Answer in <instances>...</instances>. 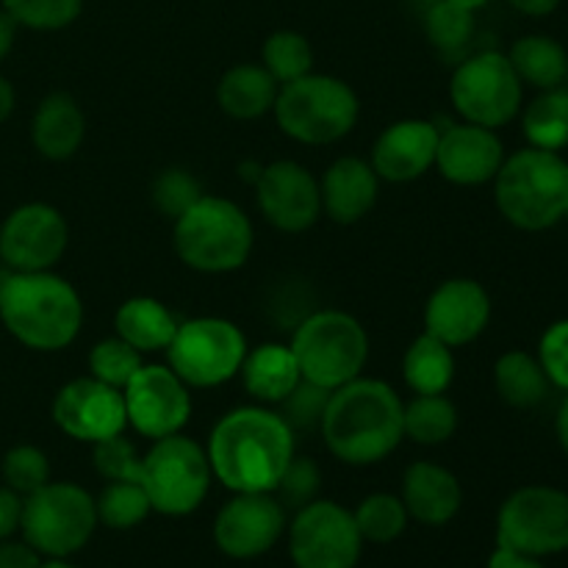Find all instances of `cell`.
Returning <instances> with one entry per match:
<instances>
[{
  "instance_id": "cell-18",
  "label": "cell",
  "mask_w": 568,
  "mask_h": 568,
  "mask_svg": "<svg viewBox=\"0 0 568 568\" xmlns=\"http://www.w3.org/2000/svg\"><path fill=\"white\" fill-rule=\"evenodd\" d=\"M286 530V510L275 494H233L214 521V541L227 558L266 555Z\"/></svg>"
},
{
  "instance_id": "cell-6",
  "label": "cell",
  "mask_w": 568,
  "mask_h": 568,
  "mask_svg": "<svg viewBox=\"0 0 568 568\" xmlns=\"http://www.w3.org/2000/svg\"><path fill=\"white\" fill-rule=\"evenodd\" d=\"M277 128L308 148L336 144L355 128L361 114L358 94L336 75H308L283 83L275 100Z\"/></svg>"
},
{
  "instance_id": "cell-47",
  "label": "cell",
  "mask_w": 568,
  "mask_h": 568,
  "mask_svg": "<svg viewBox=\"0 0 568 568\" xmlns=\"http://www.w3.org/2000/svg\"><path fill=\"white\" fill-rule=\"evenodd\" d=\"M488 568H547L541 564V558H532V555L516 552V549L497 547L494 549Z\"/></svg>"
},
{
  "instance_id": "cell-38",
  "label": "cell",
  "mask_w": 568,
  "mask_h": 568,
  "mask_svg": "<svg viewBox=\"0 0 568 568\" xmlns=\"http://www.w3.org/2000/svg\"><path fill=\"white\" fill-rule=\"evenodd\" d=\"M3 11L31 31H61L81 17L83 0H3Z\"/></svg>"
},
{
  "instance_id": "cell-31",
  "label": "cell",
  "mask_w": 568,
  "mask_h": 568,
  "mask_svg": "<svg viewBox=\"0 0 568 568\" xmlns=\"http://www.w3.org/2000/svg\"><path fill=\"white\" fill-rule=\"evenodd\" d=\"M405 438L422 444V447H438L447 444L458 430V408L444 394H416L403 410Z\"/></svg>"
},
{
  "instance_id": "cell-29",
  "label": "cell",
  "mask_w": 568,
  "mask_h": 568,
  "mask_svg": "<svg viewBox=\"0 0 568 568\" xmlns=\"http://www.w3.org/2000/svg\"><path fill=\"white\" fill-rule=\"evenodd\" d=\"M510 67L521 83L536 89H558L568 78V53L560 42L541 33L516 39L508 53Z\"/></svg>"
},
{
  "instance_id": "cell-36",
  "label": "cell",
  "mask_w": 568,
  "mask_h": 568,
  "mask_svg": "<svg viewBox=\"0 0 568 568\" xmlns=\"http://www.w3.org/2000/svg\"><path fill=\"white\" fill-rule=\"evenodd\" d=\"M425 33L442 53H460L475 37V11L449 0H436L425 14Z\"/></svg>"
},
{
  "instance_id": "cell-27",
  "label": "cell",
  "mask_w": 568,
  "mask_h": 568,
  "mask_svg": "<svg viewBox=\"0 0 568 568\" xmlns=\"http://www.w3.org/2000/svg\"><path fill=\"white\" fill-rule=\"evenodd\" d=\"M178 316L155 297H131L116 308L114 336L142 355L166 353L178 333Z\"/></svg>"
},
{
  "instance_id": "cell-5",
  "label": "cell",
  "mask_w": 568,
  "mask_h": 568,
  "mask_svg": "<svg viewBox=\"0 0 568 568\" xmlns=\"http://www.w3.org/2000/svg\"><path fill=\"white\" fill-rule=\"evenodd\" d=\"M172 244L189 270L227 275L250 261L255 231L250 216L233 200L203 194L172 222Z\"/></svg>"
},
{
  "instance_id": "cell-51",
  "label": "cell",
  "mask_w": 568,
  "mask_h": 568,
  "mask_svg": "<svg viewBox=\"0 0 568 568\" xmlns=\"http://www.w3.org/2000/svg\"><path fill=\"white\" fill-rule=\"evenodd\" d=\"M555 430H558V442H560V447H564V453L568 455V394H566L564 403H560L558 422H555Z\"/></svg>"
},
{
  "instance_id": "cell-9",
  "label": "cell",
  "mask_w": 568,
  "mask_h": 568,
  "mask_svg": "<svg viewBox=\"0 0 568 568\" xmlns=\"http://www.w3.org/2000/svg\"><path fill=\"white\" fill-rule=\"evenodd\" d=\"M94 497L75 483H44L22 497L20 532L44 558H70L83 549L98 527Z\"/></svg>"
},
{
  "instance_id": "cell-2",
  "label": "cell",
  "mask_w": 568,
  "mask_h": 568,
  "mask_svg": "<svg viewBox=\"0 0 568 568\" xmlns=\"http://www.w3.org/2000/svg\"><path fill=\"white\" fill-rule=\"evenodd\" d=\"M403 410L405 403L388 383L355 377L331 392L320 433L342 464H381L403 444Z\"/></svg>"
},
{
  "instance_id": "cell-8",
  "label": "cell",
  "mask_w": 568,
  "mask_h": 568,
  "mask_svg": "<svg viewBox=\"0 0 568 568\" xmlns=\"http://www.w3.org/2000/svg\"><path fill=\"white\" fill-rule=\"evenodd\" d=\"M139 483L155 514L189 516L209 497L214 471L205 447L183 433H175L150 444L148 453L142 455Z\"/></svg>"
},
{
  "instance_id": "cell-19",
  "label": "cell",
  "mask_w": 568,
  "mask_h": 568,
  "mask_svg": "<svg viewBox=\"0 0 568 568\" xmlns=\"http://www.w3.org/2000/svg\"><path fill=\"white\" fill-rule=\"evenodd\" d=\"M491 320V297L471 277H449L425 305V333L447 347L471 344Z\"/></svg>"
},
{
  "instance_id": "cell-20",
  "label": "cell",
  "mask_w": 568,
  "mask_h": 568,
  "mask_svg": "<svg viewBox=\"0 0 568 568\" xmlns=\"http://www.w3.org/2000/svg\"><path fill=\"white\" fill-rule=\"evenodd\" d=\"M505 161L503 139L494 128L458 122L438 133L436 166L455 186H483L497 178Z\"/></svg>"
},
{
  "instance_id": "cell-15",
  "label": "cell",
  "mask_w": 568,
  "mask_h": 568,
  "mask_svg": "<svg viewBox=\"0 0 568 568\" xmlns=\"http://www.w3.org/2000/svg\"><path fill=\"white\" fill-rule=\"evenodd\" d=\"M70 227L64 214L48 203H26L0 225V261L11 272L53 270L67 253Z\"/></svg>"
},
{
  "instance_id": "cell-30",
  "label": "cell",
  "mask_w": 568,
  "mask_h": 568,
  "mask_svg": "<svg viewBox=\"0 0 568 568\" xmlns=\"http://www.w3.org/2000/svg\"><path fill=\"white\" fill-rule=\"evenodd\" d=\"M403 377L414 394H447L455 381L453 347L422 333L410 342L403 358Z\"/></svg>"
},
{
  "instance_id": "cell-3",
  "label": "cell",
  "mask_w": 568,
  "mask_h": 568,
  "mask_svg": "<svg viewBox=\"0 0 568 568\" xmlns=\"http://www.w3.org/2000/svg\"><path fill=\"white\" fill-rule=\"evenodd\" d=\"M0 320L22 347L59 353L81 333L83 300L53 270L11 272L0 283Z\"/></svg>"
},
{
  "instance_id": "cell-21",
  "label": "cell",
  "mask_w": 568,
  "mask_h": 568,
  "mask_svg": "<svg viewBox=\"0 0 568 568\" xmlns=\"http://www.w3.org/2000/svg\"><path fill=\"white\" fill-rule=\"evenodd\" d=\"M438 133L430 120L392 122L372 148V170L388 183L416 181L436 166Z\"/></svg>"
},
{
  "instance_id": "cell-32",
  "label": "cell",
  "mask_w": 568,
  "mask_h": 568,
  "mask_svg": "<svg viewBox=\"0 0 568 568\" xmlns=\"http://www.w3.org/2000/svg\"><path fill=\"white\" fill-rule=\"evenodd\" d=\"M530 148L558 153L568 144V89H544L521 114Z\"/></svg>"
},
{
  "instance_id": "cell-35",
  "label": "cell",
  "mask_w": 568,
  "mask_h": 568,
  "mask_svg": "<svg viewBox=\"0 0 568 568\" xmlns=\"http://www.w3.org/2000/svg\"><path fill=\"white\" fill-rule=\"evenodd\" d=\"M355 525L364 541L372 544H392L408 527V510H405L403 499L394 494H369L358 508L353 510Z\"/></svg>"
},
{
  "instance_id": "cell-43",
  "label": "cell",
  "mask_w": 568,
  "mask_h": 568,
  "mask_svg": "<svg viewBox=\"0 0 568 568\" xmlns=\"http://www.w3.org/2000/svg\"><path fill=\"white\" fill-rule=\"evenodd\" d=\"M94 469L103 480L116 483V480H136L139 471H142V455L136 453L131 442L125 438V433L120 436H111L105 442L94 444Z\"/></svg>"
},
{
  "instance_id": "cell-37",
  "label": "cell",
  "mask_w": 568,
  "mask_h": 568,
  "mask_svg": "<svg viewBox=\"0 0 568 568\" xmlns=\"http://www.w3.org/2000/svg\"><path fill=\"white\" fill-rule=\"evenodd\" d=\"M144 366V355L133 349L131 344L122 342L120 336L103 338L89 349V375L105 386L125 388L131 377Z\"/></svg>"
},
{
  "instance_id": "cell-24",
  "label": "cell",
  "mask_w": 568,
  "mask_h": 568,
  "mask_svg": "<svg viewBox=\"0 0 568 568\" xmlns=\"http://www.w3.org/2000/svg\"><path fill=\"white\" fill-rule=\"evenodd\" d=\"M87 139V116L78 100L67 92H53L39 103L31 120V142L48 161H67Z\"/></svg>"
},
{
  "instance_id": "cell-16",
  "label": "cell",
  "mask_w": 568,
  "mask_h": 568,
  "mask_svg": "<svg viewBox=\"0 0 568 568\" xmlns=\"http://www.w3.org/2000/svg\"><path fill=\"white\" fill-rule=\"evenodd\" d=\"M53 422L64 436L81 444H100L128 427L125 397L120 388L89 377H75L53 399Z\"/></svg>"
},
{
  "instance_id": "cell-26",
  "label": "cell",
  "mask_w": 568,
  "mask_h": 568,
  "mask_svg": "<svg viewBox=\"0 0 568 568\" xmlns=\"http://www.w3.org/2000/svg\"><path fill=\"white\" fill-rule=\"evenodd\" d=\"M281 83L261 64H236L216 83V103L233 120H258L272 114Z\"/></svg>"
},
{
  "instance_id": "cell-28",
  "label": "cell",
  "mask_w": 568,
  "mask_h": 568,
  "mask_svg": "<svg viewBox=\"0 0 568 568\" xmlns=\"http://www.w3.org/2000/svg\"><path fill=\"white\" fill-rule=\"evenodd\" d=\"M494 386H497L499 399L510 408H536L549 397L552 383L536 355L525 349H510L499 355L494 366Z\"/></svg>"
},
{
  "instance_id": "cell-52",
  "label": "cell",
  "mask_w": 568,
  "mask_h": 568,
  "mask_svg": "<svg viewBox=\"0 0 568 568\" xmlns=\"http://www.w3.org/2000/svg\"><path fill=\"white\" fill-rule=\"evenodd\" d=\"M449 3H458V6H464V9L477 11V9H483V6L491 3V0H449Z\"/></svg>"
},
{
  "instance_id": "cell-45",
  "label": "cell",
  "mask_w": 568,
  "mask_h": 568,
  "mask_svg": "<svg viewBox=\"0 0 568 568\" xmlns=\"http://www.w3.org/2000/svg\"><path fill=\"white\" fill-rule=\"evenodd\" d=\"M22 521V497L9 486H0V541H9Z\"/></svg>"
},
{
  "instance_id": "cell-1",
  "label": "cell",
  "mask_w": 568,
  "mask_h": 568,
  "mask_svg": "<svg viewBox=\"0 0 568 568\" xmlns=\"http://www.w3.org/2000/svg\"><path fill=\"white\" fill-rule=\"evenodd\" d=\"M211 471L233 494H272L297 455L292 427L266 405H242L222 416L211 430Z\"/></svg>"
},
{
  "instance_id": "cell-11",
  "label": "cell",
  "mask_w": 568,
  "mask_h": 568,
  "mask_svg": "<svg viewBox=\"0 0 568 568\" xmlns=\"http://www.w3.org/2000/svg\"><path fill=\"white\" fill-rule=\"evenodd\" d=\"M525 83L499 50H483L455 67L449 78V100L464 122L503 128L521 111Z\"/></svg>"
},
{
  "instance_id": "cell-22",
  "label": "cell",
  "mask_w": 568,
  "mask_h": 568,
  "mask_svg": "<svg viewBox=\"0 0 568 568\" xmlns=\"http://www.w3.org/2000/svg\"><path fill=\"white\" fill-rule=\"evenodd\" d=\"M320 194L322 214L331 216L336 225H355L375 209L381 178L369 161L358 155H342L320 178Z\"/></svg>"
},
{
  "instance_id": "cell-46",
  "label": "cell",
  "mask_w": 568,
  "mask_h": 568,
  "mask_svg": "<svg viewBox=\"0 0 568 568\" xmlns=\"http://www.w3.org/2000/svg\"><path fill=\"white\" fill-rule=\"evenodd\" d=\"M42 555L26 541H0V568H39Z\"/></svg>"
},
{
  "instance_id": "cell-10",
  "label": "cell",
  "mask_w": 568,
  "mask_h": 568,
  "mask_svg": "<svg viewBox=\"0 0 568 568\" xmlns=\"http://www.w3.org/2000/svg\"><path fill=\"white\" fill-rule=\"evenodd\" d=\"M247 349V338L231 320L197 316L178 325L166 347V366L189 388H216L239 375Z\"/></svg>"
},
{
  "instance_id": "cell-42",
  "label": "cell",
  "mask_w": 568,
  "mask_h": 568,
  "mask_svg": "<svg viewBox=\"0 0 568 568\" xmlns=\"http://www.w3.org/2000/svg\"><path fill=\"white\" fill-rule=\"evenodd\" d=\"M327 399H331V388H322L316 383L300 381L297 386L292 388L286 399L281 403V410L277 414L283 416L292 433L297 436L300 430L314 433L322 427V416H325Z\"/></svg>"
},
{
  "instance_id": "cell-33",
  "label": "cell",
  "mask_w": 568,
  "mask_h": 568,
  "mask_svg": "<svg viewBox=\"0 0 568 568\" xmlns=\"http://www.w3.org/2000/svg\"><path fill=\"white\" fill-rule=\"evenodd\" d=\"M100 525L111 530H133L150 516V499L144 494L142 483L136 480H116L109 483L103 491L94 497Z\"/></svg>"
},
{
  "instance_id": "cell-25",
  "label": "cell",
  "mask_w": 568,
  "mask_h": 568,
  "mask_svg": "<svg viewBox=\"0 0 568 568\" xmlns=\"http://www.w3.org/2000/svg\"><path fill=\"white\" fill-rule=\"evenodd\" d=\"M239 375H242L244 392L258 405H281L303 381L292 347L275 342L247 349Z\"/></svg>"
},
{
  "instance_id": "cell-34",
  "label": "cell",
  "mask_w": 568,
  "mask_h": 568,
  "mask_svg": "<svg viewBox=\"0 0 568 568\" xmlns=\"http://www.w3.org/2000/svg\"><path fill=\"white\" fill-rule=\"evenodd\" d=\"M261 67L275 78L277 83H292L314 70V50L311 42L297 31H275L261 50Z\"/></svg>"
},
{
  "instance_id": "cell-39",
  "label": "cell",
  "mask_w": 568,
  "mask_h": 568,
  "mask_svg": "<svg viewBox=\"0 0 568 568\" xmlns=\"http://www.w3.org/2000/svg\"><path fill=\"white\" fill-rule=\"evenodd\" d=\"M150 197H153V205L166 220L175 222L183 211H189L203 197V186L189 170L170 166V170H161L155 175L153 186H150Z\"/></svg>"
},
{
  "instance_id": "cell-14",
  "label": "cell",
  "mask_w": 568,
  "mask_h": 568,
  "mask_svg": "<svg viewBox=\"0 0 568 568\" xmlns=\"http://www.w3.org/2000/svg\"><path fill=\"white\" fill-rule=\"evenodd\" d=\"M122 397L128 425L150 442L181 433L192 416V388L170 366L144 364L122 388Z\"/></svg>"
},
{
  "instance_id": "cell-40",
  "label": "cell",
  "mask_w": 568,
  "mask_h": 568,
  "mask_svg": "<svg viewBox=\"0 0 568 568\" xmlns=\"http://www.w3.org/2000/svg\"><path fill=\"white\" fill-rule=\"evenodd\" d=\"M3 483L20 497L39 491L44 483H50V460L33 444H17L3 458Z\"/></svg>"
},
{
  "instance_id": "cell-48",
  "label": "cell",
  "mask_w": 568,
  "mask_h": 568,
  "mask_svg": "<svg viewBox=\"0 0 568 568\" xmlns=\"http://www.w3.org/2000/svg\"><path fill=\"white\" fill-rule=\"evenodd\" d=\"M516 11L527 17H547L560 6V0H508Z\"/></svg>"
},
{
  "instance_id": "cell-17",
  "label": "cell",
  "mask_w": 568,
  "mask_h": 568,
  "mask_svg": "<svg viewBox=\"0 0 568 568\" xmlns=\"http://www.w3.org/2000/svg\"><path fill=\"white\" fill-rule=\"evenodd\" d=\"M255 203L281 233H303L322 216L320 181L300 161H272L255 181Z\"/></svg>"
},
{
  "instance_id": "cell-49",
  "label": "cell",
  "mask_w": 568,
  "mask_h": 568,
  "mask_svg": "<svg viewBox=\"0 0 568 568\" xmlns=\"http://www.w3.org/2000/svg\"><path fill=\"white\" fill-rule=\"evenodd\" d=\"M17 22L11 20L6 11H0V61L6 59V55L11 53V48H14V39H17Z\"/></svg>"
},
{
  "instance_id": "cell-12",
  "label": "cell",
  "mask_w": 568,
  "mask_h": 568,
  "mask_svg": "<svg viewBox=\"0 0 568 568\" xmlns=\"http://www.w3.org/2000/svg\"><path fill=\"white\" fill-rule=\"evenodd\" d=\"M497 547L547 558L568 549V494L525 486L510 494L497 516Z\"/></svg>"
},
{
  "instance_id": "cell-44",
  "label": "cell",
  "mask_w": 568,
  "mask_h": 568,
  "mask_svg": "<svg viewBox=\"0 0 568 568\" xmlns=\"http://www.w3.org/2000/svg\"><path fill=\"white\" fill-rule=\"evenodd\" d=\"M538 361L547 372L549 383L568 392V320L555 322L538 344Z\"/></svg>"
},
{
  "instance_id": "cell-41",
  "label": "cell",
  "mask_w": 568,
  "mask_h": 568,
  "mask_svg": "<svg viewBox=\"0 0 568 568\" xmlns=\"http://www.w3.org/2000/svg\"><path fill=\"white\" fill-rule=\"evenodd\" d=\"M320 488L322 471L320 466H316V460L305 458V455H294L272 494H275L277 503L283 505V510H294V514H297L300 508L314 503Z\"/></svg>"
},
{
  "instance_id": "cell-13",
  "label": "cell",
  "mask_w": 568,
  "mask_h": 568,
  "mask_svg": "<svg viewBox=\"0 0 568 568\" xmlns=\"http://www.w3.org/2000/svg\"><path fill=\"white\" fill-rule=\"evenodd\" d=\"M364 549L355 516L331 499H314L288 525L294 568H355Z\"/></svg>"
},
{
  "instance_id": "cell-7",
  "label": "cell",
  "mask_w": 568,
  "mask_h": 568,
  "mask_svg": "<svg viewBox=\"0 0 568 568\" xmlns=\"http://www.w3.org/2000/svg\"><path fill=\"white\" fill-rule=\"evenodd\" d=\"M292 353L297 358L303 381L322 388H338L355 381L369 361V336L364 325L347 311L325 308L305 316L292 336Z\"/></svg>"
},
{
  "instance_id": "cell-4",
  "label": "cell",
  "mask_w": 568,
  "mask_h": 568,
  "mask_svg": "<svg viewBox=\"0 0 568 568\" xmlns=\"http://www.w3.org/2000/svg\"><path fill=\"white\" fill-rule=\"evenodd\" d=\"M494 200L499 214L521 231L558 225L568 211V161L538 148L505 155L494 178Z\"/></svg>"
},
{
  "instance_id": "cell-53",
  "label": "cell",
  "mask_w": 568,
  "mask_h": 568,
  "mask_svg": "<svg viewBox=\"0 0 568 568\" xmlns=\"http://www.w3.org/2000/svg\"><path fill=\"white\" fill-rule=\"evenodd\" d=\"M39 568H75V566L67 564V558H48V560H42V566Z\"/></svg>"
},
{
  "instance_id": "cell-50",
  "label": "cell",
  "mask_w": 568,
  "mask_h": 568,
  "mask_svg": "<svg viewBox=\"0 0 568 568\" xmlns=\"http://www.w3.org/2000/svg\"><path fill=\"white\" fill-rule=\"evenodd\" d=\"M17 105V94H14V87L9 83V78L0 75V125H3L6 120L11 116V111H14Z\"/></svg>"
},
{
  "instance_id": "cell-23",
  "label": "cell",
  "mask_w": 568,
  "mask_h": 568,
  "mask_svg": "<svg viewBox=\"0 0 568 568\" xmlns=\"http://www.w3.org/2000/svg\"><path fill=\"white\" fill-rule=\"evenodd\" d=\"M403 505L410 519L427 527H442L458 516L464 505V488L460 480L447 466L419 460L405 469L403 477Z\"/></svg>"
},
{
  "instance_id": "cell-54",
  "label": "cell",
  "mask_w": 568,
  "mask_h": 568,
  "mask_svg": "<svg viewBox=\"0 0 568 568\" xmlns=\"http://www.w3.org/2000/svg\"><path fill=\"white\" fill-rule=\"evenodd\" d=\"M566 220H568V211H566Z\"/></svg>"
}]
</instances>
